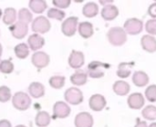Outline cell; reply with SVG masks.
<instances>
[{
    "mask_svg": "<svg viewBox=\"0 0 156 127\" xmlns=\"http://www.w3.org/2000/svg\"><path fill=\"white\" fill-rule=\"evenodd\" d=\"M109 42L115 46H121L127 41V34L123 28L115 26L109 30L107 34Z\"/></svg>",
    "mask_w": 156,
    "mask_h": 127,
    "instance_id": "6da1fadb",
    "label": "cell"
},
{
    "mask_svg": "<svg viewBox=\"0 0 156 127\" xmlns=\"http://www.w3.org/2000/svg\"><path fill=\"white\" fill-rule=\"evenodd\" d=\"M12 105L18 111H26L31 105V98L24 92H17L12 96Z\"/></svg>",
    "mask_w": 156,
    "mask_h": 127,
    "instance_id": "7a4b0ae2",
    "label": "cell"
},
{
    "mask_svg": "<svg viewBox=\"0 0 156 127\" xmlns=\"http://www.w3.org/2000/svg\"><path fill=\"white\" fill-rule=\"evenodd\" d=\"M110 65L100 62L93 61L88 65V75L91 78H101L104 76V70L109 69Z\"/></svg>",
    "mask_w": 156,
    "mask_h": 127,
    "instance_id": "3957f363",
    "label": "cell"
},
{
    "mask_svg": "<svg viewBox=\"0 0 156 127\" xmlns=\"http://www.w3.org/2000/svg\"><path fill=\"white\" fill-rule=\"evenodd\" d=\"M64 98L68 104L78 105L83 102V94L77 87H70L66 90L64 94Z\"/></svg>",
    "mask_w": 156,
    "mask_h": 127,
    "instance_id": "277c9868",
    "label": "cell"
},
{
    "mask_svg": "<svg viewBox=\"0 0 156 127\" xmlns=\"http://www.w3.org/2000/svg\"><path fill=\"white\" fill-rule=\"evenodd\" d=\"M143 22L138 18H129L125 21L123 29L126 34L134 35H138L143 31Z\"/></svg>",
    "mask_w": 156,
    "mask_h": 127,
    "instance_id": "5b68a950",
    "label": "cell"
},
{
    "mask_svg": "<svg viewBox=\"0 0 156 127\" xmlns=\"http://www.w3.org/2000/svg\"><path fill=\"white\" fill-rule=\"evenodd\" d=\"M51 25L48 19L45 16H37L33 20L32 23V30L37 34H45L50 30Z\"/></svg>",
    "mask_w": 156,
    "mask_h": 127,
    "instance_id": "8992f818",
    "label": "cell"
},
{
    "mask_svg": "<svg viewBox=\"0 0 156 127\" xmlns=\"http://www.w3.org/2000/svg\"><path fill=\"white\" fill-rule=\"evenodd\" d=\"M79 18L77 16H70L67 18L61 25V31L66 36H72L77 31Z\"/></svg>",
    "mask_w": 156,
    "mask_h": 127,
    "instance_id": "52a82bcc",
    "label": "cell"
},
{
    "mask_svg": "<svg viewBox=\"0 0 156 127\" xmlns=\"http://www.w3.org/2000/svg\"><path fill=\"white\" fill-rule=\"evenodd\" d=\"M70 115V107L68 104L62 101L55 103L53 106V118L64 119Z\"/></svg>",
    "mask_w": 156,
    "mask_h": 127,
    "instance_id": "ba28073f",
    "label": "cell"
},
{
    "mask_svg": "<svg viewBox=\"0 0 156 127\" xmlns=\"http://www.w3.org/2000/svg\"><path fill=\"white\" fill-rule=\"evenodd\" d=\"M106 99L102 95L95 94L89 100V106L94 112H101L106 106Z\"/></svg>",
    "mask_w": 156,
    "mask_h": 127,
    "instance_id": "9c48e42d",
    "label": "cell"
},
{
    "mask_svg": "<svg viewBox=\"0 0 156 127\" xmlns=\"http://www.w3.org/2000/svg\"><path fill=\"white\" fill-rule=\"evenodd\" d=\"M32 64L38 69H42L45 68L48 65L50 58L49 55L48 54H46L45 52H36L33 55H32Z\"/></svg>",
    "mask_w": 156,
    "mask_h": 127,
    "instance_id": "30bf717a",
    "label": "cell"
},
{
    "mask_svg": "<svg viewBox=\"0 0 156 127\" xmlns=\"http://www.w3.org/2000/svg\"><path fill=\"white\" fill-rule=\"evenodd\" d=\"M9 30H10L12 35L15 38L22 39V38H24L27 35V31H28V26H27V24L18 21V22L15 23L14 25H10Z\"/></svg>",
    "mask_w": 156,
    "mask_h": 127,
    "instance_id": "8fae6325",
    "label": "cell"
},
{
    "mask_svg": "<svg viewBox=\"0 0 156 127\" xmlns=\"http://www.w3.org/2000/svg\"><path fill=\"white\" fill-rule=\"evenodd\" d=\"M93 117L87 112H81L78 114L74 120L75 127H92Z\"/></svg>",
    "mask_w": 156,
    "mask_h": 127,
    "instance_id": "7c38bea8",
    "label": "cell"
},
{
    "mask_svg": "<svg viewBox=\"0 0 156 127\" xmlns=\"http://www.w3.org/2000/svg\"><path fill=\"white\" fill-rule=\"evenodd\" d=\"M84 55L80 51L72 50L69 57V65L73 69H79L84 65Z\"/></svg>",
    "mask_w": 156,
    "mask_h": 127,
    "instance_id": "4fadbf2b",
    "label": "cell"
},
{
    "mask_svg": "<svg viewBox=\"0 0 156 127\" xmlns=\"http://www.w3.org/2000/svg\"><path fill=\"white\" fill-rule=\"evenodd\" d=\"M144 97L141 93H133L128 97V105L134 110H140L144 105Z\"/></svg>",
    "mask_w": 156,
    "mask_h": 127,
    "instance_id": "5bb4252c",
    "label": "cell"
},
{
    "mask_svg": "<svg viewBox=\"0 0 156 127\" xmlns=\"http://www.w3.org/2000/svg\"><path fill=\"white\" fill-rule=\"evenodd\" d=\"M141 45L144 50L148 53H154L156 51V38L150 35H144L141 39Z\"/></svg>",
    "mask_w": 156,
    "mask_h": 127,
    "instance_id": "9a60e30c",
    "label": "cell"
},
{
    "mask_svg": "<svg viewBox=\"0 0 156 127\" xmlns=\"http://www.w3.org/2000/svg\"><path fill=\"white\" fill-rule=\"evenodd\" d=\"M119 15V9L113 5H105L101 10V16L104 20L111 21L115 19Z\"/></svg>",
    "mask_w": 156,
    "mask_h": 127,
    "instance_id": "2e32d148",
    "label": "cell"
},
{
    "mask_svg": "<svg viewBox=\"0 0 156 127\" xmlns=\"http://www.w3.org/2000/svg\"><path fill=\"white\" fill-rule=\"evenodd\" d=\"M28 93L33 98H40L45 95V87L38 82H33L28 86Z\"/></svg>",
    "mask_w": 156,
    "mask_h": 127,
    "instance_id": "e0dca14e",
    "label": "cell"
},
{
    "mask_svg": "<svg viewBox=\"0 0 156 127\" xmlns=\"http://www.w3.org/2000/svg\"><path fill=\"white\" fill-rule=\"evenodd\" d=\"M133 82L138 87H144L149 83V76L144 71H136L133 75Z\"/></svg>",
    "mask_w": 156,
    "mask_h": 127,
    "instance_id": "ac0fdd59",
    "label": "cell"
},
{
    "mask_svg": "<svg viewBox=\"0 0 156 127\" xmlns=\"http://www.w3.org/2000/svg\"><path fill=\"white\" fill-rule=\"evenodd\" d=\"M27 42H28V45L30 49L33 51H37L40 49L45 45V39L38 34L31 35L27 39Z\"/></svg>",
    "mask_w": 156,
    "mask_h": 127,
    "instance_id": "d6986e66",
    "label": "cell"
},
{
    "mask_svg": "<svg viewBox=\"0 0 156 127\" xmlns=\"http://www.w3.org/2000/svg\"><path fill=\"white\" fill-rule=\"evenodd\" d=\"M130 85L125 82V81H116L112 86L113 92L120 96H124L127 95L130 92Z\"/></svg>",
    "mask_w": 156,
    "mask_h": 127,
    "instance_id": "ffe728a7",
    "label": "cell"
},
{
    "mask_svg": "<svg viewBox=\"0 0 156 127\" xmlns=\"http://www.w3.org/2000/svg\"><path fill=\"white\" fill-rule=\"evenodd\" d=\"M134 66V63L133 62H123L121 63L118 66V70H117V75L121 78H127L128 76H130L133 67Z\"/></svg>",
    "mask_w": 156,
    "mask_h": 127,
    "instance_id": "44dd1931",
    "label": "cell"
},
{
    "mask_svg": "<svg viewBox=\"0 0 156 127\" xmlns=\"http://www.w3.org/2000/svg\"><path fill=\"white\" fill-rule=\"evenodd\" d=\"M78 30H79L80 35L83 38H90V36H92V35L94 33L93 25L90 22H81V23H80Z\"/></svg>",
    "mask_w": 156,
    "mask_h": 127,
    "instance_id": "7402d4cb",
    "label": "cell"
},
{
    "mask_svg": "<svg viewBox=\"0 0 156 127\" xmlns=\"http://www.w3.org/2000/svg\"><path fill=\"white\" fill-rule=\"evenodd\" d=\"M51 121L49 114L46 111H40L37 114L35 118L36 125L38 127H47Z\"/></svg>",
    "mask_w": 156,
    "mask_h": 127,
    "instance_id": "603a6c76",
    "label": "cell"
},
{
    "mask_svg": "<svg viewBox=\"0 0 156 127\" xmlns=\"http://www.w3.org/2000/svg\"><path fill=\"white\" fill-rule=\"evenodd\" d=\"M99 12V6L96 3L94 2H89L87 3L83 8H82V14L86 17H94L98 15Z\"/></svg>",
    "mask_w": 156,
    "mask_h": 127,
    "instance_id": "cb8c5ba5",
    "label": "cell"
},
{
    "mask_svg": "<svg viewBox=\"0 0 156 127\" xmlns=\"http://www.w3.org/2000/svg\"><path fill=\"white\" fill-rule=\"evenodd\" d=\"M87 79H88V75L86 73H84L83 71H76L71 76H70V82L74 85H83L87 83Z\"/></svg>",
    "mask_w": 156,
    "mask_h": 127,
    "instance_id": "d4e9b609",
    "label": "cell"
},
{
    "mask_svg": "<svg viewBox=\"0 0 156 127\" xmlns=\"http://www.w3.org/2000/svg\"><path fill=\"white\" fill-rule=\"evenodd\" d=\"M28 5H29V8L36 14L43 13L48 6L46 1L43 0H31L29 1Z\"/></svg>",
    "mask_w": 156,
    "mask_h": 127,
    "instance_id": "484cf974",
    "label": "cell"
},
{
    "mask_svg": "<svg viewBox=\"0 0 156 127\" xmlns=\"http://www.w3.org/2000/svg\"><path fill=\"white\" fill-rule=\"evenodd\" d=\"M16 18V12L14 8L8 7L5 10L4 16H3L4 24H5L7 25H14Z\"/></svg>",
    "mask_w": 156,
    "mask_h": 127,
    "instance_id": "4316f807",
    "label": "cell"
},
{
    "mask_svg": "<svg viewBox=\"0 0 156 127\" xmlns=\"http://www.w3.org/2000/svg\"><path fill=\"white\" fill-rule=\"evenodd\" d=\"M15 54L19 59H25L29 55V48L28 45L25 43L18 44L15 47Z\"/></svg>",
    "mask_w": 156,
    "mask_h": 127,
    "instance_id": "83f0119b",
    "label": "cell"
},
{
    "mask_svg": "<svg viewBox=\"0 0 156 127\" xmlns=\"http://www.w3.org/2000/svg\"><path fill=\"white\" fill-rule=\"evenodd\" d=\"M65 77L61 75H54L49 78V85L54 89H61L65 85Z\"/></svg>",
    "mask_w": 156,
    "mask_h": 127,
    "instance_id": "f1b7e54d",
    "label": "cell"
},
{
    "mask_svg": "<svg viewBox=\"0 0 156 127\" xmlns=\"http://www.w3.org/2000/svg\"><path fill=\"white\" fill-rule=\"evenodd\" d=\"M142 115L144 119L149 121H154L156 119V106L148 105L142 111Z\"/></svg>",
    "mask_w": 156,
    "mask_h": 127,
    "instance_id": "f546056e",
    "label": "cell"
},
{
    "mask_svg": "<svg viewBox=\"0 0 156 127\" xmlns=\"http://www.w3.org/2000/svg\"><path fill=\"white\" fill-rule=\"evenodd\" d=\"M33 15L30 13V11L27 8H22L19 10L18 12V21L25 23V24H28L32 21Z\"/></svg>",
    "mask_w": 156,
    "mask_h": 127,
    "instance_id": "4dcf8cb0",
    "label": "cell"
},
{
    "mask_svg": "<svg viewBox=\"0 0 156 127\" xmlns=\"http://www.w3.org/2000/svg\"><path fill=\"white\" fill-rule=\"evenodd\" d=\"M65 15H66L65 12L60 10V9H58V8H50L48 11V17L52 18V19H56L58 21L63 20Z\"/></svg>",
    "mask_w": 156,
    "mask_h": 127,
    "instance_id": "1f68e13d",
    "label": "cell"
},
{
    "mask_svg": "<svg viewBox=\"0 0 156 127\" xmlns=\"http://www.w3.org/2000/svg\"><path fill=\"white\" fill-rule=\"evenodd\" d=\"M14 71V64L10 60H3L0 62V72L5 75L11 74Z\"/></svg>",
    "mask_w": 156,
    "mask_h": 127,
    "instance_id": "d6a6232c",
    "label": "cell"
},
{
    "mask_svg": "<svg viewBox=\"0 0 156 127\" xmlns=\"http://www.w3.org/2000/svg\"><path fill=\"white\" fill-rule=\"evenodd\" d=\"M11 97H12V95H11L10 89L5 85L0 86V102L5 103V102L9 101L11 99Z\"/></svg>",
    "mask_w": 156,
    "mask_h": 127,
    "instance_id": "836d02e7",
    "label": "cell"
},
{
    "mask_svg": "<svg viewBox=\"0 0 156 127\" xmlns=\"http://www.w3.org/2000/svg\"><path fill=\"white\" fill-rule=\"evenodd\" d=\"M145 96L147 100L151 103L156 102V85H149L145 90Z\"/></svg>",
    "mask_w": 156,
    "mask_h": 127,
    "instance_id": "e575fe53",
    "label": "cell"
},
{
    "mask_svg": "<svg viewBox=\"0 0 156 127\" xmlns=\"http://www.w3.org/2000/svg\"><path fill=\"white\" fill-rule=\"evenodd\" d=\"M145 29L150 35H156V19H150L145 25Z\"/></svg>",
    "mask_w": 156,
    "mask_h": 127,
    "instance_id": "d590c367",
    "label": "cell"
},
{
    "mask_svg": "<svg viewBox=\"0 0 156 127\" xmlns=\"http://www.w3.org/2000/svg\"><path fill=\"white\" fill-rule=\"evenodd\" d=\"M52 2L55 6H57L58 8H61V9L69 7L71 3L70 0H53Z\"/></svg>",
    "mask_w": 156,
    "mask_h": 127,
    "instance_id": "8d00e7d4",
    "label": "cell"
},
{
    "mask_svg": "<svg viewBox=\"0 0 156 127\" xmlns=\"http://www.w3.org/2000/svg\"><path fill=\"white\" fill-rule=\"evenodd\" d=\"M148 14L153 17V19H156V3L152 4L148 8Z\"/></svg>",
    "mask_w": 156,
    "mask_h": 127,
    "instance_id": "74e56055",
    "label": "cell"
},
{
    "mask_svg": "<svg viewBox=\"0 0 156 127\" xmlns=\"http://www.w3.org/2000/svg\"><path fill=\"white\" fill-rule=\"evenodd\" d=\"M0 127H12L11 126V124L8 120H5V119H3L0 121Z\"/></svg>",
    "mask_w": 156,
    "mask_h": 127,
    "instance_id": "f35d334b",
    "label": "cell"
},
{
    "mask_svg": "<svg viewBox=\"0 0 156 127\" xmlns=\"http://www.w3.org/2000/svg\"><path fill=\"white\" fill-rule=\"evenodd\" d=\"M134 127H148V125H147V123H146V122L138 120V121H137V124L135 125V126Z\"/></svg>",
    "mask_w": 156,
    "mask_h": 127,
    "instance_id": "ab89813d",
    "label": "cell"
},
{
    "mask_svg": "<svg viewBox=\"0 0 156 127\" xmlns=\"http://www.w3.org/2000/svg\"><path fill=\"white\" fill-rule=\"evenodd\" d=\"M112 2H113V1H112V0H111V1H102V0L100 1V3H101V5H103L104 6H105V5H112Z\"/></svg>",
    "mask_w": 156,
    "mask_h": 127,
    "instance_id": "60d3db41",
    "label": "cell"
},
{
    "mask_svg": "<svg viewBox=\"0 0 156 127\" xmlns=\"http://www.w3.org/2000/svg\"><path fill=\"white\" fill-rule=\"evenodd\" d=\"M148 127H156V123H152Z\"/></svg>",
    "mask_w": 156,
    "mask_h": 127,
    "instance_id": "b9f144b4",
    "label": "cell"
},
{
    "mask_svg": "<svg viewBox=\"0 0 156 127\" xmlns=\"http://www.w3.org/2000/svg\"><path fill=\"white\" fill-rule=\"evenodd\" d=\"M1 55H2V45H0V57H1Z\"/></svg>",
    "mask_w": 156,
    "mask_h": 127,
    "instance_id": "7bdbcfd3",
    "label": "cell"
},
{
    "mask_svg": "<svg viewBox=\"0 0 156 127\" xmlns=\"http://www.w3.org/2000/svg\"><path fill=\"white\" fill-rule=\"evenodd\" d=\"M16 127H27V126H25V125H16Z\"/></svg>",
    "mask_w": 156,
    "mask_h": 127,
    "instance_id": "ee69618b",
    "label": "cell"
},
{
    "mask_svg": "<svg viewBox=\"0 0 156 127\" xmlns=\"http://www.w3.org/2000/svg\"><path fill=\"white\" fill-rule=\"evenodd\" d=\"M1 16H2V10L0 9V17H1Z\"/></svg>",
    "mask_w": 156,
    "mask_h": 127,
    "instance_id": "f6af8a7d",
    "label": "cell"
}]
</instances>
